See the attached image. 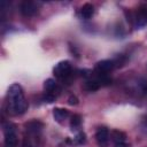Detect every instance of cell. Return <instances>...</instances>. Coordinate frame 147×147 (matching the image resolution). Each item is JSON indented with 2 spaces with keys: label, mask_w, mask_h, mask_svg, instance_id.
<instances>
[{
  "label": "cell",
  "mask_w": 147,
  "mask_h": 147,
  "mask_svg": "<svg viewBox=\"0 0 147 147\" xmlns=\"http://www.w3.org/2000/svg\"><path fill=\"white\" fill-rule=\"evenodd\" d=\"M44 95H42V99L45 102H48V103H52L56 100V98L59 96L60 92H61V88L60 86L57 85V83L52 79V78H48L45 80L44 83Z\"/></svg>",
  "instance_id": "7a4b0ae2"
},
{
  "label": "cell",
  "mask_w": 147,
  "mask_h": 147,
  "mask_svg": "<svg viewBox=\"0 0 147 147\" xmlns=\"http://www.w3.org/2000/svg\"><path fill=\"white\" fill-rule=\"evenodd\" d=\"M15 125L10 122L3 124L5 132V147H17V136H16Z\"/></svg>",
  "instance_id": "277c9868"
},
{
  "label": "cell",
  "mask_w": 147,
  "mask_h": 147,
  "mask_svg": "<svg viewBox=\"0 0 147 147\" xmlns=\"http://www.w3.org/2000/svg\"><path fill=\"white\" fill-rule=\"evenodd\" d=\"M41 134L25 133L22 142V147H41Z\"/></svg>",
  "instance_id": "30bf717a"
},
{
  "label": "cell",
  "mask_w": 147,
  "mask_h": 147,
  "mask_svg": "<svg viewBox=\"0 0 147 147\" xmlns=\"http://www.w3.org/2000/svg\"><path fill=\"white\" fill-rule=\"evenodd\" d=\"M136 29H141L147 25V5H140L127 18Z\"/></svg>",
  "instance_id": "3957f363"
},
{
  "label": "cell",
  "mask_w": 147,
  "mask_h": 147,
  "mask_svg": "<svg viewBox=\"0 0 147 147\" xmlns=\"http://www.w3.org/2000/svg\"><path fill=\"white\" fill-rule=\"evenodd\" d=\"M68 103L71 105V106H76L78 105V98L76 95H70L69 99H68Z\"/></svg>",
  "instance_id": "e0dca14e"
},
{
  "label": "cell",
  "mask_w": 147,
  "mask_h": 147,
  "mask_svg": "<svg viewBox=\"0 0 147 147\" xmlns=\"http://www.w3.org/2000/svg\"><path fill=\"white\" fill-rule=\"evenodd\" d=\"M94 11H95V9H94V6L92 3H84L78 11V16L80 18L88 20L94 15Z\"/></svg>",
  "instance_id": "8fae6325"
},
{
  "label": "cell",
  "mask_w": 147,
  "mask_h": 147,
  "mask_svg": "<svg viewBox=\"0 0 147 147\" xmlns=\"http://www.w3.org/2000/svg\"><path fill=\"white\" fill-rule=\"evenodd\" d=\"M114 147H130V145L126 142H116L114 145Z\"/></svg>",
  "instance_id": "ac0fdd59"
},
{
  "label": "cell",
  "mask_w": 147,
  "mask_h": 147,
  "mask_svg": "<svg viewBox=\"0 0 147 147\" xmlns=\"http://www.w3.org/2000/svg\"><path fill=\"white\" fill-rule=\"evenodd\" d=\"M20 10H21V13H22L23 16H25V17H31V16H33V15L37 14V11H38V5H37V2H34V1L25 0V1H23V2L21 3Z\"/></svg>",
  "instance_id": "52a82bcc"
},
{
  "label": "cell",
  "mask_w": 147,
  "mask_h": 147,
  "mask_svg": "<svg viewBox=\"0 0 147 147\" xmlns=\"http://www.w3.org/2000/svg\"><path fill=\"white\" fill-rule=\"evenodd\" d=\"M28 101L24 96V92L21 85L13 84L8 88L7 93V109L11 115H22L28 110Z\"/></svg>",
  "instance_id": "6da1fadb"
},
{
  "label": "cell",
  "mask_w": 147,
  "mask_h": 147,
  "mask_svg": "<svg viewBox=\"0 0 147 147\" xmlns=\"http://www.w3.org/2000/svg\"><path fill=\"white\" fill-rule=\"evenodd\" d=\"M110 137L115 144L116 142H125V140H126V134L119 130H113L110 132Z\"/></svg>",
  "instance_id": "4fadbf2b"
},
{
  "label": "cell",
  "mask_w": 147,
  "mask_h": 147,
  "mask_svg": "<svg viewBox=\"0 0 147 147\" xmlns=\"http://www.w3.org/2000/svg\"><path fill=\"white\" fill-rule=\"evenodd\" d=\"M113 61H114V63H115V67H116V68H119V67H123V65L125 64V62H126V56H124L123 54H119V55H117Z\"/></svg>",
  "instance_id": "9a60e30c"
},
{
  "label": "cell",
  "mask_w": 147,
  "mask_h": 147,
  "mask_svg": "<svg viewBox=\"0 0 147 147\" xmlns=\"http://www.w3.org/2000/svg\"><path fill=\"white\" fill-rule=\"evenodd\" d=\"M69 110L65 108H54L53 109V116L55 118L56 122L62 123L64 119H67L69 117Z\"/></svg>",
  "instance_id": "7c38bea8"
},
{
  "label": "cell",
  "mask_w": 147,
  "mask_h": 147,
  "mask_svg": "<svg viewBox=\"0 0 147 147\" xmlns=\"http://www.w3.org/2000/svg\"><path fill=\"white\" fill-rule=\"evenodd\" d=\"M116 67H115V63H114L113 60H102V61H99L95 64L94 72L96 75H108Z\"/></svg>",
  "instance_id": "8992f818"
},
{
  "label": "cell",
  "mask_w": 147,
  "mask_h": 147,
  "mask_svg": "<svg viewBox=\"0 0 147 147\" xmlns=\"http://www.w3.org/2000/svg\"><path fill=\"white\" fill-rule=\"evenodd\" d=\"M24 129H25V133L41 134V131L44 129V123L38 121V119H32V121H29L24 124Z\"/></svg>",
  "instance_id": "9c48e42d"
},
{
  "label": "cell",
  "mask_w": 147,
  "mask_h": 147,
  "mask_svg": "<svg viewBox=\"0 0 147 147\" xmlns=\"http://www.w3.org/2000/svg\"><path fill=\"white\" fill-rule=\"evenodd\" d=\"M110 132L106 126H101L95 132V141L100 147H107L109 141Z\"/></svg>",
  "instance_id": "ba28073f"
},
{
  "label": "cell",
  "mask_w": 147,
  "mask_h": 147,
  "mask_svg": "<svg viewBox=\"0 0 147 147\" xmlns=\"http://www.w3.org/2000/svg\"><path fill=\"white\" fill-rule=\"evenodd\" d=\"M71 71H72V67H71V63L67 60L64 61H60L53 69V74L56 78L59 79H65L68 78L70 75H71Z\"/></svg>",
  "instance_id": "5b68a950"
},
{
  "label": "cell",
  "mask_w": 147,
  "mask_h": 147,
  "mask_svg": "<svg viewBox=\"0 0 147 147\" xmlns=\"http://www.w3.org/2000/svg\"><path fill=\"white\" fill-rule=\"evenodd\" d=\"M80 125H82V117H80V115H78V114L72 115L71 119H70V127H71V130H77V129H79Z\"/></svg>",
  "instance_id": "5bb4252c"
},
{
  "label": "cell",
  "mask_w": 147,
  "mask_h": 147,
  "mask_svg": "<svg viewBox=\"0 0 147 147\" xmlns=\"http://www.w3.org/2000/svg\"><path fill=\"white\" fill-rule=\"evenodd\" d=\"M75 142H76V144H79V145L85 144V142H86V136H85V133H84V132H79V133L76 136V138H75Z\"/></svg>",
  "instance_id": "2e32d148"
}]
</instances>
